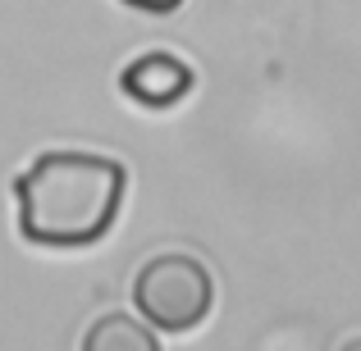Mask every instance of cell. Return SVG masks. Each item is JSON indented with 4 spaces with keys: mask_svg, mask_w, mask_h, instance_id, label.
<instances>
[{
    "mask_svg": "<svg viewBox=\"0 0 361 351\" xmlns=\"http://www.w3.org/2000/svg\"><path fill=\"white\" fill-rule=\"evenodd\" d=\"M123 165L92 151H46L18 174V233L37 246H92L119 219Z\"/></svg>",
    "mask_w": 361,
    "mask_h": 351,
    "instance_id": "obj_1",
    "label": "cell"
},
{
    "mask_svg": "<svg viewBox=\"0 0 361 351\" xmlns=\"http://www.w3.org/2000/svg\"><path fill=\"white\" fill-rule=\"evenodd\" d=\"M133 301H137V315L147 324L183 333V328H197L211 315L215 283H211V269L202 260H192L183 251H165V255H151L137 269Z\"/></svg>",
    "mask_w": 361,
    "mask_h": 351,
    "instance_id": "obj_2",
    "label": "cell"
},
{
    "mask_svg": "<svg viewBox=\"0 0 361 351\" xmlns=\"http://www.w3.org/2000/svg\"><path fill=\"white\" fill-rule=\"evenodd\" d=\"M119 87H123V96H133L137 106L165 110V106H178V101L192 91V69L169 51H151V55H137V60L119 73Z\"/></svg>",
    "mask_w": 361,
    "mask_h": 351,
    "instance_id": "obj_3",
    "label": "cell"
},
{
    "mask_svg": "<svg viewBox=\"0 0 361 351\" xmlns=\"http://www.w3.org/2000/svg\"><path fill=\"white\" fill-rule=\"evenodd\" d=\"M82 343H87V351H156V333L137 328L128 315H106Z\"/></svg>",
    "mask_w": 361,
    "mask_h": 351,
    "instance_id": "obj_4",
    "label": "cell"
},
{
    "mask_svg": "<svg viewBox=\"0 0 361 351\" xmlns=\"http://www.w3.org/2000/svg\"><path fill=\"white\" fill-rule=\"evenodd\" d=\"M123 5H133V9H147V14H169V9H178L183 0H123Z\"/></svg>",
    "mask_w": 361,
    "mask_h": 351,
    "instance_id": "obj_5",
    "label": "cell"
}]
</instances>
